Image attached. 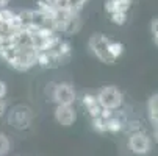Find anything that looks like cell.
<instances>
[{"mask_svg":"<svg viewBox=\"0 0 158 156\" xmlns=\"http://www.w3.org/2000/svg\"><path fill=\"white\" fill-rule=\"evenodd\" d=\"M89 49L105 64H113L116 61L110 52V39L103 34H93L89 39Z\"/></svg>","mask_w":158,"mask_h":156,"instance_id":"6da1fadb","label":"cell"},{"mask_svg":"<svg viewBox=\"0 0 158 156\" xmlns=\"http://www.w3.org/2000/svg\"><path fill=\"white\" fill-rule=\"evenodd\" d=\"M36 64V49L35 47H16V55L10 62L16 70H28Z\"/></svg>","mask_w":158,"mask_h":156,"instance_id":"7a4b0ae2","label":"cell"},{"mask_svg":"<svg viewBox=\"0 0 158 156\" xmlns=\"http://www.w3.org/2000/svg\"><path fill=\"white\" fill-rule=\"evenodd\" d=\"M97 100H99V103L103 109L116 111L122 105V94L114 86H105L97 94Z\"/></svg>","mask_w":158,"mask_h":156,"instance_id":"3957f363","label":"cell"},{"mask_svg":"<svg viewBox=\"0 0 158 156\" xmlns=\"http://www.w3.org/2000/svg\"><path fill=\"white\" fill-rule=\"evenodd\" d=\"M52 98L56 105H74L75 102V91L69 83H55Z\"/></svg>","mask_w":158,"mask_h":156,"instance_id":"277c9868","label":"cell"},{"mask_svg":"<svg viewBox=\"0 0 158 156\" xmlns=\"http://www.w3.org/2000/svg\"><path fill=\"white\" fill-rule=\"evenodd\" d=\"M8 120L16 128H27L31 122V111L27 106H16L10 113Z\"/></svg>","mask_w":158,"mask_h":156,"instance_id":"5b68a950","label":"cell"},{"mask_svg":"<svg viewBox=\"0 0 158 156\" xmlns=\"http://www.w3.org/2000/svg\"><path fill=\"white\" fill-rule=\"evenodd\" d=\"M128 147L133 153L136 154H146L150 150V139L141 131L133 133L128 139Z\"/></svg>","mask_w":158,"mask_h":156,"instance_id":"8992f818","label":"cell"},{"mask_svg":"<svg viewBox=\"0 0 158 156\" xmlns=\"http://www.w3.org/2000/svg\"><path fill=\"white\" fill-rule=\"evenodd\" d=\"M55 119L63 126H71V125H74V122L77 119V113L72 105H56Z\"/></svg>","mask_w":158,"mask_h":156,"instance_id":"52a82bcc","label":"cell"},{"mask_svg":"<svg viewBox=\"0 0 158 156\" xmlns=\"http://www.w3.org/2000/svg\"><path fill=\"white\" fill-rule=\"evenodd\" d=\"M81 102H83V106L86 108V111L89 113V116H91V119L93 117H99L102 114L103 108L100 106V103L97 100V95H94V94H85Z\"/></svg>","mask_w":158,"mask_h":156,"instance_id":"ba28073f","label":"cell"},{"mask_svg":"<svg viewBox=\"0 0 158 156\" xmlns=\"http://www.w3.org/2000/svg\"><path fill=\"white\" fill-rule=\"evenodd\" d=\"M16 30H33V11L31 10H24L16 13Z\"/></svg>","mask_w":158,"mask_h":156,"instance_id":"9c48e42d","label":"cell"},{"mask_svg":"<svg viewBox=\"0 0 158 156\" xmlns=\"http://www.w3.org/2000/svg\"><path fill=\"white\" fill-rule=\"evenodd\" d=\"M11 39H13V46H16V47H33L30 30H17Z\"/></svg>","mask_w":158,"mask_h":156,"instance_id":"30bf717a","label":"cell"},{"mask_svg":"<svg viewBox=\"0 0 158 156\" xmlns=\"http://www.w3.org/2000/svg\"><path fill=\"white\" fill-rule=\"evenodd\" d=\"M80 28H81V19H80L78 13H72L63 27V33L64 34H75V33H78Z\"/></svg>","mask_w":158,"mask_h":156,"instance_id":"8fae6325","label":"cell"},{"mask_svg":"<svg viewBox=\"0 0 158 156\" xmlns=\"http://www.w3.org/2000/svg\"><path fill=\"white\" fill-rule=\"evenodd\" d=\"M131 2H118V0H106L105 2V11L108 16L116 14V13H127Z\"/></svg>","mask_w":158,"mask_h":156,"instance_id":"7c38bea8","label":"cell"},{"mask_svg":"<svg viewBox=\"0 0 158 156\" xmlns=\"http://www.w3.org/2000/svg\"><path fill=\"white\" fill-rule=\"evenodd\" d=\"M149 113H150V120L158 126V95H153L149 100Z\"/></svg>","mask_w":158,"mask_h":156,"instance_id":"4fadbf2b","label":"cell"},{"mask_svg":"<svg viewBox=\"0 0 158 156\" xmlns=\"http://www.w3.org/2000/svg\"><path fill=\"white\" fill-rule=\"evenodd\" d=\"M11 150V142L5 133H0V156H6Z\"/></svg>","mask_w":158,"mask_h":156,"instance_id":"5bb4252c","label":"cell"},{"mask_svg":"<svg viewBox=\"0 0 158 156\" xmlns=\"http://www.w3.org/2000/svg\"><path fill=\"white\" fill-rule=\"evenodd\" d=\"M110 52H111L113 58L118 59L124 53V44H121L118 41H110Z\"/></svg>","mask_w":158,"mask_h":156,"instance_id":"9a60e30c","label":"cell"},{"mask_svg":"<svg viewBox=\"0 0 158 156\" xmlns=\"http://www.w3.org/2000/svg\"><path fill=\"white\" fill-rule=\"evenodd\" d=\"M85 3H86V0H67V10L72 13H78Z\"/></svg>","mask_w":158,"mask_h":156,"instance_id":"2e32d148","label":"cell"},{"mask_svg":"<svg viewBox=\"0 0 158 156\" xmlns=\"http://www.w3.org/2000/svg\"><path fill=\"white\" fill-rule=\"evenodd\" d=\"M110 19L118 25H124V22L127 20V13H116V14H111Z\"/></svg>","mask_w":158,"mask_h":156,"instance_id":"e0dca14e","label":"cell"},{"mask_svg":"<svg viewBox=\"0 0 158 156\" xmlns=\"http://www.w3.org/2000/svg\"><path fill=\"white\" fill-rule=\"evenodd\" d=\"M5 95H6V83L0 81V98H5Z\"/></svg>","mask_w":158,"mask_h":156,"instance_id":"ac0fdd59","label":"cell"},{"mask_svg":"<svg viewBox=\"0 0 158 156\" xmlns=\"http://www.w3.org/2000/svg\"><path fill=\"white\" fill-rule=\"evenodd\" d=\"M150 30H152L153 36H156V34H158V19H153V20H152V25H150Z\"/></svg>","mask_w":158,"mask_h":156,"instance_id":"d6986e66","label":"cell"},{"mask_svg":"<svg viewBox=\"0 0 158 156\" xmlns=\"http://www.w3.org/2000/svg\"><path fill=\"white\" fill-rule=\"evenodd\" d=\"M6 113V102L3 98H0V117Z\"/></svg>","mask_w":158,"mask_h":156,"instance_id":"ffe728a7","label":"cell"},{"mask_svg":"<svg viewBox=\"0 0 158 156\" xmlns=\"http://www.w3.org/2000/svg\"><path fill=\"white\" fill-rule=\"evenodd\" d=\"M8 3H10V0H0V8H6Z\"/></svg>","mask_w":158,"mask_h":156,"instance_id":"44dd1931","label":"cell"},{"mask_svg":"<svg viewBox=\"0 0 158 156\" xmlns=\"http://www.w3.org/2000/svg\"><path fill=\"white\" fill-rule=\"evenodd\" d=\"M155 44H156V47H158V34L155 36Z\"/></svg>","mask_w":158,"mask_h":156,"instance_id":"7402d4cb","label":"cell"},{"mask_svg":"<svg viewBox=\"0 0 158 156\" xmlns=\"http://www.w3.org/2000/svg\"><path fill=\"white\" fill-rule=\"evenodd\" d=\"M118 2H131V0H118Z\"/></svg>","mask_w":158,"mask_h":156,"instance_id":"603a6c76","label":"cell"},{"mask_svg":"<svg viewBox=\"0 0 158 156\" xmlns=\"http://www.w3.org/2000/svg\"><path fill=\"white\" fill-rule=\"evenodd\" d=\"M0 50H2V38H0Z\"/></svg>","mask_w":158,"mask_h":156,"instance_id":"cb8c5ba5","label":"cell"},{"mask_svg":"<svg viewBox=\"0 0 158 156\" xmlns=\"http://www.w3.org/2000/svg\"><path fill=\"white\" fill-rule=\"evenodd\" d=\"M156 139H158V126H156Z\"/></svg>","mask_w":158,"mask_h":156,"instance_id":"d4e9b609","label":"cell"}]
</instances>
